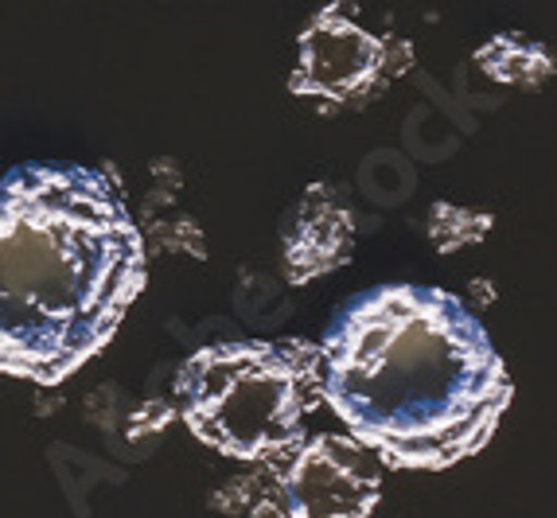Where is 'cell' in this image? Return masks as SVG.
<instances>
[{
	"instance_id": "cell-1",
	"label": "cell",
	"mask_w": 557,
	"mask_h": 518,
	"mask_svg": "<svg viewBox=\"0 0 557 518\" xmlns=\"http://www.w3.org/2000/svg\"><path fill=\"white\" fill-rule=\"evenodd\" d=\"M511 394L483 324L445 288H371L327 328V406L391 468L441 472L475 456Z\"/></svg>"
},
{
	"instance_id": "cell-2",
	"label": "cell",
	"mask_w": 557,
	"mask_h": 518,
	"mask_svg": "<svg viewBox=\"0 0 557 518\" xmlns=\"http://www.w3.org/2000/svg\"><path fill=\"white\" fill-rule=\"evenodd\" d=\"M145 288V242L98 168L0 176V374L59 386L102 351Z\"/></svg>"
},
{
	"instance_id": "cell-3",
	"label": "cell",
	"mask_w": 557,
	"mask_h": 518,
	"mask_svg": "<svg viewBox=\"0 0 557 518\" xmlns=\"http://www.w3.org/2000/svg\"><path fill=\"white\" fill-rule=\"evenodd\" d=\"M187 429L234 460H265L297 448L305 433L300 379L273 343H214L180 370Z\"/></svg>"
},
{
	"instance_id": "cell-4",
	"label": "cell",
	"mask_w": 557,
	"mask_h": 518,
	"mask_svg": "<svg viewBox=\"0 0 557 518\" xmlns=\"http://www.w3.org/2000/svg\"><path fill=\"white\" fill-rule=\"evenodd\" d=\"M406 66V44L379 36L355 16L351 4L335 0L300 32V59L293 71V94L347 106L379 94Z\"/></svg>"
},
{
	"instance_id": "cell-5",
	"label": "cell",
	"mask_w": 557,
	"mask_h": 518,
	"mask_svg": "<svg viewBox=\"0 0 557 518\" xmlns=\"http://www.w3.org/2000/svg\"><path fill=\"white\" fill-rule=\"evenodd\" d=\"M379 456L355 436L320 433L288 460L285 491L293 518H371L382 499Z\"/></svg>"
},
{
	"instance_id": "cell-6",
	"label": "cell",
	"mask_w": 557,
	"mask_h": 518,
	"mask_svg": "<svg viewBox=\"0 0 557 518\" xmlns=\"http://www.w3.org/2000/svg\"><path fill=\"white\" fill-rule=\"evenodd\" d=\"M475 63L492 74L495 83H515V86H539L542 78L554 74V59L546 55L542 44H530L522 36H499L480 51Z\"/></svg>"
}]
</instances>
